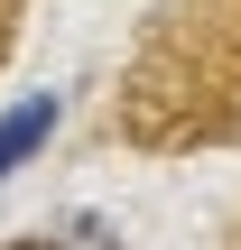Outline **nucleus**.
Here are the masks:
<instances>
[{"label":"nucleus","instance_id":"f257e3e1","mask_svg":"<svg viewBox=\"0 0 241 250\" xmlns=\"http://www.w3.org/2000/svg\"><path fill=\"white\" fill-rule=\"evenodd\" d=\"M46 130H56V93H28L19 111H0V176H19L46 148Z\"/></svg>","mask_w":241,"mask_h":250},{"label":"nucleus","instance_id":"f03ea898","mask_svg":"<svg viewBox=\"0 0 241 250\" xmlns=\"http://www.w3.org/2000/svg\"><path fill=\"white\" fill-rule=\"evenodd\" d=\"M28 250H56V241H28Z\"/></svg>","mask_w":241,"mask_h":250}]
</instances>
